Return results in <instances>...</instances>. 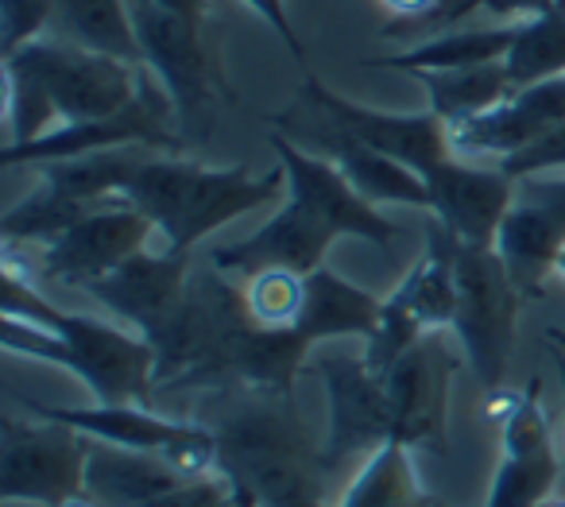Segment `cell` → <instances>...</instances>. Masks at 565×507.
Masks as SVG:
<instances>
[{"label": "cell", "mask_w": 565, "mask_h": 507, "mask_svg": "<svg viewBox=\"0 0 565 507\" xmlns=\"http://www.w3.org/2000/svg\"><path fill=\"white\" fill-rule=\"evenodd\" d=\"M156 233L148 218L128 202H109L66 229L58 241L43 244L35 256L32 275L35 283H55V287H82L117 272L125 260L143 252L148 236Z\"/></svg>", "instance_id": "9a60e30c"}, {"label": "cell", "mask_w": 565, "mask_h": 507, "mask_svg": "<svg viewBox=\"0 0 565 507\" xmlns=\"http://www.w3.org/2000/svg\"><path fill=\"white\" fill-rule=\"evenodd\" d=\"M500 171L508 179H531V175H554V171H565V125L550 128L542 133L534 144H526L523 151L515 156L500 159Z\"/></svg>", "instance_id": "e575fe53"}, {"label": "cell", "mask_w": 565, "mask_h": 507, "mask_svg": "<svg viewBox=\"0 0 565 507\" xmlns=\"http://www.w3.org/2000/svg\"><path fill=\"white\" fill-rule=\"evenodd\" d=\"M63 507H102V504H97V499H94V496H89V492H86V496H74V499H66Z\"/></svg>", "instance_id": "ab89813d"}, {"label": "cell", "mask_w": 565, "mask_h": 507, "mask_svg": "<svg viewBox=\"0 0 565 507\" xmlns=\"http://www.w3.org/2000/svg\"><path fill=\"white\" fill-rule=\"evenodd\" d=\"M415 78L423 82L426 97H430V113L446 128L472 117H484V113L500 109L515 94L503 63L472 66V71H423Z\"/></svg>", "instance_id": "484cf974"}, {"label": "cell", "mask_w": 565, "mask_h": 507, "mask_svg": "<svg viewBox=\"0 0 565 507\" xmlns=\"http://www.w3.org/2000/svg\"><path fill=\"white\" fill-rule=\"evenodd\" d=\"M217 468L248 488L264 507H330L322 496V450L295 419V403L252 395L221 419Z\"/></svg>", "instance_id": "3957f363"}, {"label": "cell", "mask_w": 565, "mask_h": 507, "mask_svg": "<svg viewBox=\"0 0 565 507\" xmlns=\"http://www.w3.org/2000/svg\"><path fill=\"white\" fill-rule=\"evenodd\" d=\"M318 113V109H315ZM322 117V113H318ZM318 140L330 151V159L341 167L349 182L356 187V194L372 205H415V210H434L430 202V187L411 171L407 163L384 156V151L369 148L364 140L349 136L345 128H338L330 117H322V128H318Z\"/></svg>", "instance_id": "44dd1931"}, {"label": "cell", "mask_w": 565, "mask_h": 507, "mask_svg": "<svg viewBox=\"0 0 565 507\" xmlns=\"http://www.w3.org/2000/svg\"><path fill=\"white\" fill-rule=\"evenodd\" d=\"M508 78L515 89L539 86L546 78H562L565 74V4H550L546 12L523 20L519 35L511 43L508 59Z\"/></svg>", "instance_id": "83f0119b"}, {"label": "cell", "mask_w": 565, "mask_h": 507, "mask_svg": "<svg viewBox=\"0 0 565 507\" xmlns=\"http://www.w3.org/2000/svg\"><path fill=\"white\" fill-rule=\"evenodd\" d=\"M338 507H438V499L423 488L407 445L387 442L364 457Z\"/></svg>", "instance_id": "4316f807"}, {"label": "cell", "mask_w": 565, "mask_h": 507, "mask_svg": "<svg viewBox=\"0 0 565 507\" xmlns=\"http://www.w3.org/2000/svg\"><path fill=\"white\" fill-rule=\"evenodd\" d=\"M32 419H51L74 426L78 434L94 437V442L117 445V450L132 453H156L163 457L182 480L217 473V434L205 426H194L186 419H171L151 406L136 403H97V406H55L40 403V399L17 395Z\"/></svg>", "instance_id": "52a82bcc"}, {"label": "cell", "mask_w": 565, "mask_h": 507, "mask_svg": "<svg viewBox=\"0 0 565 507\" xmlns=\"http://www.w3.org/2000/svg\"><path fill=\"white\" fill-rule=\"evenodd\" d=\"M562 4H565V0H562Z\"/></svg>", "instance_id": "ee69618b"}, {"label": "cell", "mask_w": 565, "mask_h": 507, "mask_svg": "<svg viewBox=\"0 0 565 507\" xmlns=\"http://www.w3.org/2000/svg\"><path fill=\"white\" fill-rule=\"evenodd\" d=\"M0 306V341L9 352L74 372L97 403H156V349L148 337L86 314H66L43 298L32 264L17 256V244H4Z\"/></svg>", "instance_id": "6da1fadb"}, {"label": "cell", "mask_w": 565, "mask_h": 507, "mask_svg": "<svg viewBox=\"0 0 565 507\" xmlns=\"http://www.w3.org/2000/svg\"><path fill=\"white\" fill-rule=\"evenodd\" d=\"M143 507H264L248 488L233 480L228 473H205L194 480H174L167 492H159L156 499H148Z\"/></svg>", "instance_id": "1f68e13d"}, {"label": "cell", "mask_w": 565, "mask_h": 507, "mask_svg": "<svg viewBox=\"0 0 565 507\" xmlns=\"http://www.w3.org/2000/svg\"><path fill=\"white\" fill-rule=\"evenodd\" d=\"M267 144L287 171V198L322 221L333 236H361L372 244H392L399 236V225H392L376 205L364 202L333 159L310 156L287 133H267Z\"/></svg>", "instance_id": "2e32d148"}, {"label": "cell", "mask_w": 565, "mask_h": 507, "mask_svg": "<svg viewBox=\"0 0 565 507\" xmlns=\"http://www.w3.org/2000/svg\"><path fill=\"white\" fill-rule=\"evenodd\" d=\"M539 507H565V499H546V504H539Z\"/></svg>", "instance_id": "b9f144b4"}, {"label": "cell", "mask_w": 565, "mask_h": 507, "mask_svg": "<svg viewBox=\"0 0 565 507\" xmlns=\"http://www.w3.org/2000/svg\"><path fill=\"white\" fill-rule=\"evenodd\" d=\"M554 368H557V380H562V406H565V349H554Z\"/></svg>", "instance_id": "f35d334b"}, {"label": "cell", "mask_w": 565, "mask_h": 507, "mask_svg": "<svg viewBox=\"0 0 565 507\" xmlns=\"http://www.w3.org/2000/svg\"><path fill=\"white\" fill-rule=\"evenodd\" d=\"M519 35V24L500 28H472V32H441L434 40H423L418 47L399 51V55L369 59V71H403V74H423V71H472V66H492L503 63Z\"/></svg>", "instance_id": "cb8c5ba5"}, {"label": "cell", "mask_w": 565, "mask_h": 507, "mask_svg": "<svg viewBox=\"0 0 565 507\" xmlns=\"http://www.w3.org/2000/svg\"><path fill=\"white\" fill-rule=\"evenodd\" d=\"M542 380L534 376L511 414L500 422L503 453L495 465L492 488H488L484 507H539L550 499L562 473V461L554 450L550 419L542 411Z\"/></svg>", "instance_id": "e0dca14e"}, {"label": "cell", "mask_w": 565, "mask_h": 507, "mask_svg": "<svg viewBox=\"0 0 565 507\" xmlns=\"http://www.w3.org/2000/svg\"><path fill=\"white\" fill-rule=\"evenodd\" d=\"M4 63L40 82L43 94L55 105L58 125L117 117L120 109L132 105L136 89H140V66L97 55V51L55 40V35L32 40Z\"/></svg>", "instance_id": "9c48e42d"}, {"label": "cell", "mask_w": 565, "mask_h": 507, "mask_svg": "<svg viewBox=\"0 0 565 507\" xmlns=\"http://www.w3.org/2000/svg\"><path fill=\"white\" fill-rule=\"evenodd\" d=\"M519 287L511 283L495 244H457V314L454 334L465 365L484 391L503 388L515 349Z\"/></svg>", "instance_id": "5b68a950"}, {"label": "cell", "mask_w": 565, "mask_h": 507, "mask_svg": "<svg viewBox=\"0 0 565 507\" xmlns=\"http://www.w3.org/2000/svg\"><path fill=\"white\" fill-rule=\"evenodd\" d=\"M190 279V252H136L132 260L109 272L105 279L89 283V295L109 314L125 318L136 334L151 337L163 318L174 310Z\"/></svg>", "instance_id": "d6986e66"}, {"label": "cell", "mask_w": 565, "mask_h": 507, "mask_svg": "<svg viewBox=\"0 0 565 507\" xmlns=\"http://www.w3.org/2000/svg\"><path fill=\"white\" fill-rule=\"evenodd\" d=\"M151 4L171 12V17L190 20V24H205L210 20V0H151Z\"/></svg>", "instance_id": "74e56055"}, {"label": "cell", "mask_w": 565, "mask_h": 507, "mask_svg": "<svg viewBox=\"0 0 565 507\" xmlns=\"http://www.w3.org/2000/svg\"><path fill=\"white\" fill-rule=\"evenodd\" d=\"M132 24L136 43H140V66L156 74L159 86L174 102L182 136L186 128H202L217 94L228 97V82L205 43V24L171 17L151 0H132Z\"/></svg>", "instance_id": "8fae6325"}, {"label": "cell", "mask_w": 565, "mask_h": 507, "mask_svg": "<svg viewBox=\"0 0 565 507\" xmlns=\"http://www.w3.org/2000/svg\"><path fill=\"white\" fill-rule=\"evenodd\" d=\"M241 4H248V9L256 12V17L264 20V24L271 28L275 35H279V43H282L287 51H291L295 63L307 66V51H302L299 32H295L291 17H287V0H241Z\"/></svg>", "instance_id": "8d00e7d4"}, {"label": "cell", "mask_w": 565, "mask_h": 507, "mask_svg": "<svg viewBox=\"0 0 565 507\" xmlns=\"http://www.w3.org/2000/svg\"><path fill=\"white\" fill-rule=\"evenodd\" d=\"M376 4L392 17L380 28L384 40H392V35H418V40H423L426 28H430L454 0H376Z\"/></svg>", "instance_id": "d590c367"}, {"label": "cell", "mask_w": 565, "mask_h": 507, "mask_svg": "<svg viewBox=\"0 0 565 507\" xmlns=\"http://www.w3.org/2000/svg\"><path fill=\"white\" fill-rule=\"evenodd\" d=\"M515 205L526 225L542 236L554 252L565 244V175H531L515 182Z\"/></svg>", "instance_id": "4dcf8cb0"}, {"label": "cell", "mask_w": 565, "mask_h": 507, "mask_svg": "<svg viewBox=\"0 0 565 507\" xmlns=\"http://www.w3.org/2000/svg\"><path fill=\"white\" fill-rule=\"evenodd\" d=\"M302 94H307L310 109L330 117L333 125L345 128L356 140H364L369 148L407 163L423 182H430L449 159H457L454 148H449V128L441 125L430 109L426 113L369 109V105H356V102H349V97L333 94V89L326 86L322 78H315L310 71L302 74Z\"/></svg>", "instance_id": "5bb4252c"}, {"label": "cell", "mask_w": 565, "mask_h": 507, "mask_svg": "<svg viewBox=\"0 0 565 507\" xmlns=\"http://www.w3.org/2000/svg\"><path fill=\"white\" fill-rule=\"evenodd\" d=\"M457 314V241L430 221L426 249L407 279L384 298L376 337L364 341V360L372 372L384 376L407 349H415L423 337L454 329Z\"/></svg>", "instance_id": "ba28073f"}, {"label": "cell", "mask_w": 565, "mask_h": 507, "mask_svg": "<svg viewBox=\"0 0 565 507\" xmlns=\"http://www.w3.org/2000/svg\"><path fill=\"white\" fill-rule=\"evenodd\" d=\"M244 306L264 329H291L307 306V275L287 267H264L244 287Z\"/></svg>", "instance_id": "f1b7e54d"}, {"label": "cell", "mask_w": 565, "mask_h": 507, "mask_svg": "<svg viewBox=\"0 0 565 507\" xmlns=\"http://www.w3.org/2000/svg\"><path fill=\"white\" fill-rule=\"evenodd\" d=\"M310 372L322 380L326 406H330V422H326V442L322 468L333 473L356 453H376L380 445L392 442V406H387L384 376L372 372V365L361 357H345V352H326V357L310 360Z\"/></svg>", "instance_id": "7c38bea8"}, {"label": "cell", "mask_w": 565, "mask_h": 507, "mask_svg": "<svg viewBox=\"0 0 565 507\" xmlns=\"http://www.w3.org/2000/svg\"><path fill=\"white\" fill-rule=\"evenodd\" d=\"M438 507H446V504H441V499H438Z\"/></svg>", "instance_id": "7bdbcfd3"}, {"label": "cell", "mask_w": 565, "mask_h": 507, "mask_svg": "<svg viewBox=\"0 0 565 507\" xmlns=\"http://www.w3.org/2000/svg\"><path fill=\"white\" fill-rule=\"evenodd\" d=\"M174 480H179V473L156 453H132L105 442H89L86 492L102 507H143Z\"/></svg>", "instance_id": "603a6c76"}, {"label": "cell", "mask_w": 565, "mask_h": 507, "mask_svg": "<svg viewBox=\"0 0 565 507\" xmlns=\"http://www.w3.org/2000/svg\"><path fill=\"white\" fill-rule=\"evenodd\" d=\"M465 365L441 334H430L407 349L384 372L387 406H392V442L407 450H430L446 457L449 450V388Z\"/></svg>", "instance_id": "4fadbf2b"}, {"label": "cell", "mask_w": 565, "mask_h": 507, "mask_svg": "<svg viewBox=\"0 0 565 507\" xmlns=\"http://www.w3.org/2000/svg\"><path fill=\"white\" fill-rule=\"evenodd\" d=\"M4 117H9V144L40 140L43 133L58 125V113L51 97L35 78L4 63Z\"/></svg>", "instance_id": "f546056e"}, {"label": "cell", "mask_w": 565, "mask_h": 507, "mask_svg": "<svg viewBox=\"0 0 565 507\" xmlns=\"http://www.w3.org/2000/svg\"><path fill=\"white\" fill-rule=\"evenodd\" d=\"M380 310H384V303L372 298L369 291L341 279L330 267H318L315 275H307V306H302L295 329L310 345L333 341V337H361V341H369L380 329Z\"/></svg>", "instance_id": "7402d4cb"}, {"label": "cell", "mask_w": 565, "mask_h": 507, "mask_svg": "<svg viewBox=\"0 0 565 507\" xmlns=\"http://www.w3.org/2000/svg\"><path fill=\"white\" fill-rule=\"evenodd\" d=\"M113 148H151V151H163V156H182L186 151V136H182L174 102L159 86L156 74H148L143 66H140V89H136L132 105L120 109L117 117L55 125L40 140L4 144L0 163L47 167V163L82 159V156H94V151H113Z\"/></svg>", "instance_id": "8992f818"}, {"label": "cell", "mask_w": 565, "mask_h": 507, "mask_svg": "<svg viewBox=\"0 0 565 507\" xmlns=\"http://www.w3.org/2000/svg\"><path fill=\"white\" fill-rule=\"evenodd\" d=\"M58 0H0V55L9 59L32 40H43V28L55 20Z\"/></svg>", "instance_id": "d6a6232c"}, {"label": "cell", "mask_w": 565, "mask_h": 507, "mask_svg": "<svg viewBox=\"0 0 565 507\" xmlns=\"http://www.w3.org/2000/svg\"><path fill=\"white\" fill-rule=\"evenodd\" d=\"M338 236L322 225L318 218H310L299 202L287 198L279 213L271 221L248 233L244 241L221 244L210 249V264L217 272H264V267H287V272L315 275L318 267H326V252Z\"/></svg>", "instance_id": "ffe728a7"}, {"label": "cell", "mask_w": 565, "mask_h": 507, "mask_svg": "<svg viewBox=\"0 0 565 507\" xmlns=\"http://www.w3.org/2000/svg\"><path fill=\"white\" fill-rule=\"evenodd\" d=\"M554 275L565 283V244H562V252H557V260H554Z\"/></svg>", "instance_id": "60d3db41"}, {"label": "cell", "mask_w": 565, "mask_h": 507, "mask_svg": "<svg viewBox=\"0 0 565 507\" xmlns=\"http://www.w3.org/2000/svg\"><path fill=\"white\" fill-rule=\"evenodd\" d=\"M287 171L252 175L248 167H202L179 156H143L125 187V202L136 205L163 236L167 252H190L198 241L228 221L267 205Z\"/></svg>", "instance_id": "7a4b0ae2"}, {"label": "cell", "mask_w": 565, "mask_h": 507, "mask_svg": "<svg viewBox=\"0 0 565 507\" xmlns=\"http://www.w3.org/2000/svg\"><path fill=\"white\" fill-rule=\"evenodd\" d=\"M89 437L63 422L0 419V499L4 504L63 507L86 496Z\"/></svg>", "instance_id": "30bf717a"}, {"label": "cell", "mask_w": 565, "mask_h": 507, "mask_svg": "<svg viewBox=\"0 0 565 507\" xmlns=\"http://www.w3.org/2000/svg\"><path fill=\"white\" fill-rule=\"evenodd\" d=\"M434 221L457 244H495L503 218L515 202V179L500 167H477L472 159H449L430 182Z\"/></svg>", "instance_id": "ac0fdd59"}, {"label": "cell", "mask_w": 565, "mask_h": 507, "mask_svg": "<svg viewBox=\"0 0 565 507\" xmlns=\"http://www.w3.org/2000/svg\"><path fill=\"white\" fill-rule=\"evenodd\" d=\"M550 4H557V0H454V4H449V9L441 12V17L434 20L430 28H426L423 40H434V35H441V32H454V28L461 24L465 17H472V12H492L495 20L523 24V20L546 12Z\"/></svg>", "instance_id": "836d02e7"}, {"label": "cell", "mask_w": 565, "mask_h": 507, "mask_svg": "<svg viewBox=\"0 0 565 507\" xmlns=\"http://www.w3.org/2000/svg\"><path fill=\"white\" fill-rule=\"evenodd\" d=\"M252 329L244 291L228 287L213 264L190 272L174 310L148 337L156 349V395L236 383V360Z\"/></svg>", "instance_id": "277c9868"}, {"label": "cell", "mask_w": 565, "mask_h": 507, "mask_svg": "<svg viewBox=\"0 0 565 507\" xmlns=\"http://www.w3.org/2000/svg\"><path fill=\"white\" fill-rule=\"evenodd\" d=\"M51 28H55V40L140 66L132 4L125 0H58Z\"/></svg>", "instance_id": "d4e9b609"}]
</instances>
